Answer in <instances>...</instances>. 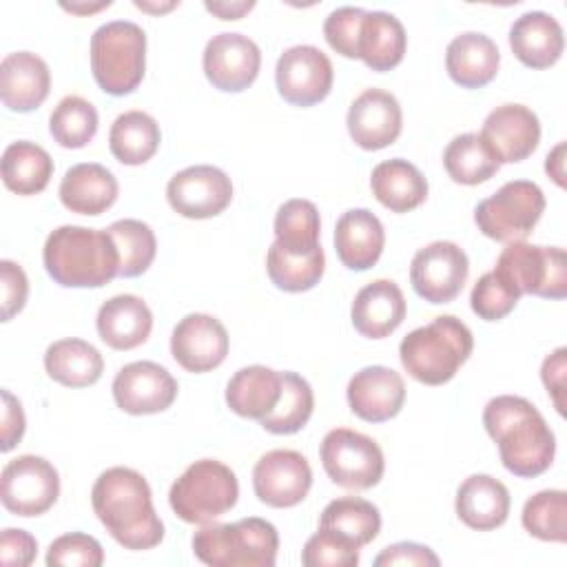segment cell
<instances>
[{"label":"cell","instance_id":"cell-53","mask_svg":"<svg viewBox=\"0 0 567 567\" xmlns=\"http://www.w3.org/2000/svg\"><path fill=\"white\" fill-rule=\"evenodd\" d=\"M206 11H210L213 16L221 18V20H239L244 18V13H248L255 2L252 0H237V2H206L204 4Z\"/></svg>","mask_w":567,"mask_h":567},{"label":"cell","instance_id":"cell-11","mask_svg":"<svg viewBox=\"0 0 567 567\" xmlns=\"http://www.w3.org/2000/svg\"><path fill=\"white\" fill-rule=\"evenodd\" d=\"M60 496V474L42 456L22 454L11 458L0 474V501L16 516H40Z\"/></svg>","mask_w":567,"mask_h":567},{"label":"cell","instance_id":"cell-30","mask_svg":"<svg viewBox=\"0 0 567 567\" xmlns=\"http://www.w3.org/2000/svg\"><path fill=\"white\" fill-rule=\"evenodd\" d=\"M405 49L408 35L396 16L388 11H365L357 38V60L383 73L401 64Z\"/></svg>","mask_w":567,"mask_h":567},{"label":"cell","instance_id":"cell-8","mask_svg":"<svg viewBox=\"0 0 567 567\" xmlns=\"http://www.w3.org/2000/svg\"><path fill=\"white\" fill-rule=\"evenodd\" d=\"M494 272L518 297L563 299L567 295V259L560 246L512 241L498 255Z\"/></svg>","mask_w":567,"mask_h":567},{"label":"cell","instance_id":"cell-51","mask_svg":"<svg viewBox=\"0 0 567 567\" xmlns=\"http://www.w3.org/2000/svg\"><path fill=\"white\" fill-rule=\"evenodd\" d=\"M565 354H567V350L558 348L549 357H545V361L540 365V379H543L558 414H565V399H563V394H565V370H567Z\"/></svg>","mask_w":567,"mask_h":567},{"label":"cell","instance_id":"cell-46","mask_svg":"<svg viewBox=\"0 0 567 567\" xmlns=\"http://www.w3.org/2000/svg\"><path fill=\"white\" fill-rule=\"evenodd\" d=\"M104 563V549L97 538L71 532L58 536L47 549L49 567H100Z\"/></svg>","mask_w":567,"mask_h":567},{"label":"cell","instance_id":"cell-39","mask_svg":"<svg viewBox=\"0 0 567 567\" xmlns=\"http://www.w3.org/2000/svg\"><path fill=\"white\" fill-rule=\"evenodd\" d=\"M315 394L310 383L297 372H281V394L272 412L259 423L270 434H295L312 416Z\"/></svg>","mask_w":567,"mask_h":567},{"label":"cell","instance_id":"cell-38","mask_svg":"<svg viewBox=\"0 0 567 567\" xmlns=\"http://www.w3.org/2000/svg\"><path fill=\"white\" fill-rule=\"evenodd\" d=\"M443 166L452 182L476 186L494 177L501 168L478 133L456 135L443 151Z\"/></svg>","mask_w":567,"mask_h":567},{"label":"cell","instance_id":"cell-9","mask_svg":"<svg viewBox=\"0 0 567 567\" xmlns=\"http://www.w3.org/2000/svg\"><path fill=\"white\" fill-rule=\"evenodd\" d=\"M545 210V195L529 179L505 182L492 197L478 202L474 221L478 230L496 241H525Z\"/></svg>","mask_w":567,"mask_h":567},{"label":"cell","instance_id":"cell-20","mask_svg":"<svg viewBox=\"0 0 567 567\" xmlns=\"http://www.w3.org/2000/svg\"><path fill=\"white\" fill-rule=\"evenodd\" d=\"M348 133L363 151H381L396 142L403 128L399 100L383 89H365L348 109Z\"/></svg>","mask_w":567,"mask_h":567},{"label":"cell","instance_id":"cell-41","mask_svg":"<svg viewBox=\"0 0 567 567\" xmlns=\"http://www.w3.org/2000/svg\"><path fill=\"white\" fill-rule=\"evenodd\" d=\"M106 230L120 252L117 277H140L146 272L157 252V239L151 226L140 219H117Z\"/></svg>","mask_w":567,"mask_h":567},{"label":"cell","instance_id":"cell-2","mask_svg":"<svg viewBox=\"0 0 567 567\" xmlns=\"http://www.w3.org/2000/svg\"><path fill=\"white\" fill-rule=\"evenodd\" d=\"M483 425L498 445L501 463L520 478H534L549 470L556 454V439L538 408L514 394L487 401Z\"/></svg>","mask_w":567,"mask_h":567},{"label":"cell","instance_id":"cell-13","mask_svg":"<svg viewBox=\"0 0 567 567\" xmlns=\"http://www.w3.org/2000/svg\"><path fill=\"white\" fill-rule=\"evenodd\" d=\"M334 80L330 58L312 47L297 44L286 49L275 66L279 95L295 106H312L328 97Z\"/></svg>","mask_w":567,"mask_h":567},{"label":"cell","instance_id":"cell-33","mask_svg":"<svg viewBox=\"0 0 567 567\" xmlns=\"http://www.w3.org/2000/svg\"><path fill=\"white\" fill-rule=\"evenodd\" d=\"M44 370L49 379L66 388L93 385L104 370V359L95 346L84 339L53 341L44 352Z\"/></svg>","mask_w":567,"mask_h":567},{"label":"cell","instance_id":"cell-26","mask_svg":"<svg viewBox=\"0 0 567 567\" xmlns=\"http://www.w3.org/2000/svg\"><path fill=\"white\" fill-rule=\"evenodd\" d=\"M95 328L109 348L133 350L148 339L153 312L137 295H115L100 306Z\"/></svg>","mask_w":567,"mask_h":567},{"label":"cell","instance_id":"cell-56","mask_svg":"<svg viewBox=\"0 0 567 567\" xmlns=\"http://www.w3.org/2000/svg\"><path fill=\"white\" fill-rule=\"evenodd\" d=\"M177 4H179V2H166V4H162V7H157V4H148V2H142V0H135V7H137V9H144V11H155V13H157V11H159V13H162V11H168V9H173V7H177Z\"/></svg>","mask_w":567,"mask_h":567},{"label":"cell","instance_id":"cell-15","mask_svg":"<svg viewBox=\"0 0 567 567\" xmlns=\"http://www.w3.org/2000/svg\"><path fill=\"white\" fill-rule=\"evenodd\" d=\"M312 487L308 458L295 450H270L252 467L255 496L268 507H295Z\"/></svg>","mask_w":567,"mask_h":567},{"label":"cell","instance_id":"cell-22","mask_svg":"<svg viewBox=\"0 0 567 567\" xmlns=\"http://www.w3.org/2000/svg\"><path fill=\"white\" fill-rule=\"evenodd\" d=\"M405 312L401 288L392 279H374L354 295L350 319L361 337L385 339L403 323Z\"/></svg>","mask_w":567,"mask_h":567},{"label":"cell","instance_id":"cell-21","mask_svg":"<svg viewBox=\"0 0 567 567\" xmlns=\"http://www.w3.org/2000/svg\"><path fill=\"white\" fill-rule=\"evenodd\" d=\"M348 405L368 423L394 419L405 401L403 377L385 365H365L348 381Z\"/></svg>","mask_w":567,"mask_h":567},{"label":"cell","instance_id":"cell-12","mask_svg":"<svg viewBox=\"0 0 567 567\" xmlns=\"http://www.w3.org/2000/svg\"><path fill=\"white\" fill-rule=\"evenodd\" d=\"M467 275V255L454 241H432L419 248L410 264L412 288L430 303H447L456 299Z\"/></svg>","mask_w":567,"mask_h":567},{"label":"cell","instance_id":"cell-23","mask_svg":"<svg viewBox=\"0 0 567 567\" xmlns=\"http://www.w3.org/2000/svg\"><path fill=\"white\" fill-rule=\"evenodd\" d=\"M51 89L47 62L31 51H13L0 62V100L9 111L29 113L38 109Z\"/></svg>","mask_w":567,"mask_h":567},{"label":"cell","instance_id":"cell-3","mask_svg":"<svg viewBox=\"0 0 567 567\" xmlns=\"http://www.w3.org/2000/svg\"><path fill=\"white\" fill-rule=\"evenodd\" d=\"M42 261L49 277L64 288H100L120 272V252L109 230L73 224L49 233Z\"/></svg>","mask_w":567,"mask_h":567},{"label":"cell","instance_id":"cell-55","mask_svg":"<svg viewBox=\"0 0 567 567\" xmlns=\"http://www.w3.org/2000/svg\"><path fill=\"white\" fill-rule=\"evenodd\" d=\"M66 11H71V13H91V11H100V9H104V7H111V2L106 0V2H97V4H62Z\"/></svg>","mask_w":567,"mask_h":567},{"label":"cell","instance_id":"cell-54","mask_svg":"<svg viewBox=\"0 0 567 567\" xmlns=\"http://www.w3.org/2000/svg\"><path fill=\"white\" fill-rule=\"evenodd\" d=\"M547 175L563 188L565 186V142H558L545 157Z\"/></svg>","mask_w":567,"mask_h":567},{"label":"cell","instance_id":"cell-1","mask_svg":"<svg viewBox=\"0 0 567 567\" xmlns=\"http://www.w3.org/2000/svg\"><path fill=\"white\" fill-rule=\"evenodd\" d=\"M91 505L124 549H153L164 538V523L153 507L151 487L137 470L122 465L104 470L93 483Z\"/></svg>","mask_w":567,"mask_h":567},{"label":"cell","instance_id":"cell-45","mask_svg":"<svg viewBox=\"0 0 567 567\" xmlns=\"http://www.w3.org/2000/svg\"><path fill=\"white\" fill-rule=\"evenodd\" d=\"M518 299L520 297L494 270H489L476 279L470 295V306L481 319L498 321L516 308Z\"/></svg>","mask_w":567,"mask_h":567},{"label":"cell","instance_id":"cell-35","mask_svg":"<svg viewBox=\"0 0 567 567\" xmlns=\"http://www.w3.org/2000/svg\"><path fill=\"white\" fill-rule=\"evenodd\" d=\"M162 142L159 124L144 111H126L115 117L109 131V148L113 157L126 166L148 162Z\"/></svg>","mask_w":567,"mask_h":567},{"label":"cell","instance_id":"cell-16","mask_svg":"<svg viewBox=\"0 0 567 567\" xmlns=\"http://www.w3.org/2000/svg\"><path fill=\"white\" fill-rule=\"evenodd\" d=\"M115 405L126 414H157L177 399V381L155 361H133L117 370L113 379Z\"/></svg>","mask_w":567,"mask_h":567},{"label":"cell","instance_id":"cell-31","mask_svg":"<svg viewBox=\"0 0 567 567\" xmlns=\"http://www.w3.org/2000/svg\"><path fill=\"white\" fill-rule=\"evenodd\" d=\"M372 195L392 213H408L427 197V179L408 159L394 157L377 164L370 177Z\"/></svg>","mask_w":567,"mask_h":567},{"label":"cell","instance_id":"cell-32","mask_svg":"<svg viewBox=\"0 0 567 567\" xmlns=\"http://www.w3.org/2000/svg\"><path fill=\"white\" fill-rule=\"evenodd\" d=\"M281 394V372L266 365L239 368L226 385V405L244 416L261 421L277 405Z\"/></svg>","mask_w":567,"mask_h":567},{"label":"cell","instance_id":"cell-29","mask_svg":"<svg viewBox=\"0 0 567 567\" xmlns=\"http://www.w3.org/2000/svg\"><path fill=\"white\" fill-rule=\"evenodd\" d=\"M498 64L501 51L496 42L478 31L456 35L445 51V69L463 89H481L489 84L498 73Z\"/></svg>","mask_w":567,"mask_h":567},{"label":"cell","instance_id":"cell-47","mask_svg":"<svg viewBox=\"0 0 567 567\" xmlns=\"http://www.w3.org/2000/svg\"><path fill=\"white\" fill-rule=\"evenodd\" d=\"M363 16L365 9L361 7H339L326 18L323 38L332 51H337L343 58L357 60V38Z\"/></svg>","mask_w":567,"mask_h":567},{"label":"cell","instance_id":"cell-34","mask_svg":"<svg viewBox=\"0 0 567 567\" xmlns=\"http://www.w3.org/2000/svg\"><path fill=\"white\" fill-rule=\"evenodd\" d=\"M2 182L18 195H38L47 188L53 175L51 155L35 142H11L2 153Z\"/></svg>","mask_w":567,"mask_h":567},{"label":"cell","instance_id":"cell-4","mask_svg":"<svg viewBox=\"0 0 567 567\" xmlns=\"http://www.w3.org/2000/svg\"><path fill=\"white\" fill-rule=\"evenodd\" d=\"M472 350V330L454 315H441L403 337L399 359L405 372L419 383L443 385L454 379Z\"/></svg>","mask_w":567,"mask_h":567},{"label":"cell","instance_id":"cell-37","mask_svg":"<svg viewBox=\"0 0 567 567\" xmlns=\"http://www.w3.org/2000/svg\"><path fill=\"white\" fill-rule=\"evenodd\" d=\"M275 244L292 255L317 250L321 221L319 210L310 199H288L275 215Z\"/></svg>","mask_w":567,"mask_h":567},{"label":"cell","instance_id":"cell-28","mask_svg":"<svg viewBox=\"0 0 567 567\" xmlns=\"http://www.w3.org/2000/svg\"><path fill=\"white\" fill-rule=\"evenodd\" d=\"M509 492L489 474H472L456 489V516L476 532L501 527L509 516Z\"/></svg>","mask_w":567,"mask_h":567},{"label":"cell","instance_id":"cell-36","mask_svg":"<svg viewBox=\"0 0 567 567\" xmlns=\"http://www.w3.org/2000/svg\"><path fill=\"white\" fill-rule=\"evenodd\" d=\"M319 527L348 538L357 547H365L381 532V514L379 507L365 498L341 496L323 507Z\"/></svg>","mask_w":567,"mask_h":567},{"label":"cell","instance_id":"cell-48","mask_svg":"<svg viewBox=\"0 0 567 567\" xmlns=\"http://www.w3.org/2000/svg\"><path fill=\"white\" fill-rule=\"evenodd\" d=\"M0 281H2V321H11L18 315L29 295V279L20 264L11 259L0 261Z\"/></svg>","mask_w":567,"mask_h":567},{"label":"cell","instance_id":"cell-18","mask_svg":"<svg viewBox=\"0 0 567 567\" xmlns=\"http://www.w3.org/2000/svg\"><path fill=\"white\" fill-rule=\"evenodd\" d=\"M478 137L498 164L527 159L540 142L538 115L525 104H501L487 113Z\"/></svg>","mask_w":567,"mask_h":567},{"label":"cell","instance_id":"cell-43","mask_svg":"<svg viewBox=\"0 0 567 567\" xmlns=\"http://www.w3.org/2000/svg\"><path fill=\"white\" fill-rule=\"evenodd\" d=\"M567 494L563 489H543L525 501L520 523L538 540H567Z\"/></svg>","mask_w":567,"mask_h":567},{"label":"cell","instance_id":"cell-6","mask_svg":"<svg viewBox=\"0 0 567 567\" xmlns=\"http://www.w3.org/2000/svg\"><path fill=\"white\" fill-rule=\"evenodd\" d=\"M146 69V33L131 20H111L91 35V71L109 95L133 93Z\"/></svg>","mask_w":567,"mask_h":567},{"label":"cell","instance_id":"cell-42","mask_svg":"<svg viewBox=\"0 0 567 567\" xmlns=\"http://www.w3.org/2000/svg\"><path fill=\"white\" fill-rule=\"evenodd\" d=\"M97 124L95 106L80 95L62 97L49 117V131L62 148L86 146L95 137Z\"/></svg>","mask_w":567,"mask_h":567},{"label":"cell","instance_id":"cell-7","mask_svg":"<svg viewBox=\"0 0 567 567\" xmlns=\"http://www.w3.org/2000/svg\"><path fill=\"white\" fill-rule=\"evenodd\" d=\"M239 481L235 472L215 458L190 463L171 485V509L190 525H206L235 507Z\"/></svg>","mask_w":567,"mask_h":567},{"label":"cell","instance_id":"cell-40","mask_svg":"<svg viewBox=\"0 0 567 567\" xmlns=\"http://www.w3.org/2000/svg\"><path fill=\"white\" fill-rule=\"evenodd\" d=\"M326 270V255L319 246L308 255H292L275 241L266 255V272L270 281L284 292H306L319 284Z\"/></svg>","mask_w":567,"mask_h":567},{"label":"cell","instance_id":"cell-19","mask_svg":"<svg viewBox=\"0 0 567 567\" xmlns=\"http://www.w3.org/2000/svg\"><path fill=\"white\" fill-rule=\"evenodd\" d=\"M228 332L224 323L204 312H190L177 321L171 334L173 359L193 374L210 372L228 354Z\"/></svg>","mask_w":567,"mask_h":567},{"label":"cell","instance_id":"cell-27","mask_svg":"<svg viewBox=\"0 0 567 567\" xmlns=\"http://www.w3.org/2000/svg\"><path fill=\"white\" fill-rule=\"evenodd\" d=\"M117 193L115 175L95 162L71 166L58 188L62 206L78 215H102L115 204Z\"/></svg>","mask_w":567,"mask_h":567},{"label":"cell","instance_id":"cell-5","mask_svg":"<svg viewBox=\"0 0 567 567\" xmlns=\"http://www.w3.org/2000/svg\"><path fill=\"white\" fill-rule=\"evenodd\" d=\"M190 545L210 567H272L279 534L270 520L248 516L235 523H206L193 534Z\"/></svg>","mask_w":567,"mask_h":567},{"label":"cell","instance_id":"cell-14","mask_svg":"<svg viewBox=\"0 0 567 567\" xmlns=\"http://www.w3.org/2000/svg\"><path fill=\"white\" fill-rule=\"evenodd\" d=\"M166 199L182 217L210 219L228 208L233 199V182L217 166H188L168 179Z\"/></svg>","mask_w":567,"mask_h":567},{"label":"cell","instance_id":"cell-49","mask_svg":"<svg viewBox=\"0 0 567 567\" xmlns=\"http://www.w3.org/2000/svg\"><path fill=\"white\" fill-rule=\"evenodd\" d=\"M439 556L421 543H394L383 547V551L374 558L377 567H392V565H408V567H439Z\"/></svg>","mask_w":567,"mask_h":567},{"label":"cell","instance_id":"cell-24","mask_svg":"<svg viewBox=\"0 0 567 567\" xmlns=\"http://www.w3.org/2000/svg\"><path fill=\"white\" fill-rule=\"evenodd\" d=\"M385 246V230L379 217L368 208L346 210L334 226V250L348 270L372 268Z\"/></svg>","mask_w":567,"mask_h":567},{"label":"cell","instance_id":"cell-17","mask_svg":"<svg viewBox=\"0 0 567 567\" xmlns=\"http://www.w3.org/2000/svg\"><path fill=\"white\" fill-rule=\"evenodd\" d=\"M202 64L215 89L239 93L257 80L261 51L257 42L244 33H217L206 42Z\"/></svg>","mask_w":567,"mask_h":567},{"label":"cell","instance_id":"cell-44","mask_svg":"<svg viewBox=\"0 0 567 567\" xmlns=\"http://www.w3.org/2000/svg\"><path fill=\"white\" fill-rule=\"evenodd\" d=\"M359 549L348 538L330 532L317 529L301 549V563L306 567H357Z\"/></svg>","mask_w":567,"mask_h":567},{"label":"cell","instance_id":"cell-52","mask_svg":"<svg viewBox=\"0 0 567 567\" xmlns=\"http://www.w3.org/2000/svg\"><path fill=\"white\" fill-rule=\"evenodd\" d=\"M24 427H27V421H24L22 403L9 390H2V443H0V450L2 452L13 450L16 443H20Z\"/></svg>","mask_w":567,"mask_h":567},{"label":"cell","instance_id":"cell-50","mask_svg":"<svg viewBox=\"0 0 567 567\" xmlns=\"http://www.w3.org/2000/svg\"><path fill=\"white\" fill-rule=\"evenodd\" d=\"M38 556V540L27 529L4 527L0 534V563L4 567H27Z\"/></svg>","mask_w":567,"mask_h":567},{"label":"cell","instance_id":"cell-10","mask_svg":"<svg viewBox=\"0 0 567 567\" xmlns=\"http://www.w3.org/2000/svg\"><path fill=\"white\" fill-rule=\"evenodd\" d=\"M319 456L328 478L343 489H370L385 472V458L379 443L348 427L330 430L321 441Z\"/></svg>","mask_w":567,"mask_h":567},{"label":"cell","instance_id":"cell-25","mask_svg":"<svg viewBox=\"0 0 567 567\" xmlns=\"http://www.w3.org/2000/svg\"><path fill=\"white\" fill-rule=\"evenodd\" d=\"M509 47L516 60L529 69L554 66L565 49L560 22L545 11H527L509 29Z\"/></svg>","mask_w":567,"mask_h":567}]
</instances>
